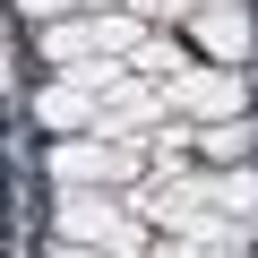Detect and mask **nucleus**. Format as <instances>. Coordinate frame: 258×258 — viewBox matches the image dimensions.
<instances>
[{
	"label": "nucleus",
	"mask_w": 258,
	"mask_h": 258,
	"mask_svg": "<svg viewBox=\"0 0 258 258\" xmlns=\"http://www.w3.org/2000/svg\"><path fill=\"white\" fill-rule=\"evenodd\" d=\"M60 241H69V249H86V241H95V249H112V258H120V249H138V232H129V215H120V207L78 198V189L60 198Z\"/></svg>",
	"instance_id": "f257e3e1"
},
{
	"label": "nucleus",
	"mask_w": 258,
	"mask_h": 258,
	"mask_svg": "<svg viewBox=\"0 0 258 258\" xmlns=\"http://www.w3.org/2000/svg\"><path fill=\"white\" fill-rule=\"evenodd\" d=\"M164 95L198 120H241V78L232 69H181V78H164Z\"/></svg>",
	"instance_id": "f03ea898"
},
{
	"label": "nucleus",
	"mask_w": 258,
	"mask_h": 258,
	"mask_svg": "<svg viewBox=\"0 0 258 258\" xmlns=\"http://www.w3.org/2000/svg\"><path fill=\"white\" fill-rule=\"evenodd\" d=\"M52 172H60L69 189H86V181H120V172H138V147H86V138H69V147H52Z\"/></svg>",
	"instance_id": "7ed1b4c3"
},
{
	"label": "nucleus",
	"mask_w": 258,
	"mask_h": 258,
	"mask_svg": "<svg viewBox=\"0 0 258 258\" xmlns=\"http://www.w3.org/2000/svg\"><path fill=\"white\" fill-rule=\"evenodd\" d=\"M35 120H43V129H86V120L103 129V112H95V86H86V78L43 86V95H35Z\"/></svg>",
	"instance_id": "20e7f679"
},
{
	"label": "nucleus",
	"mask_w": 258,
	"mask_h": 258,
	"mask_svg": "<svg viewBox=\"0 0 258 258\" xmlns=\"http://www.w3.org/2000/svg\"><path fill=\"white\" fill-rule=\"evenodd\" d=\"M198 43L215 60H249V18H241V0H215V9L198 18Z\"/></svg>",
	"instance_id": "39448f33"
},
{
	"label": "nucleus",
	"mask_w": 258,
	"mask_h": 258,
	"mask_svg": "<svg viewBox=\"0 0 258 258\" xmlns=\"http://www.w3.org/2000/svg\"><path fill=\"white\" fill-rule=\"evenodd\" d=\"M164 103H172L164 86H120V95H112V112H103V129H138V120H155Z\"/></svg>",
	"instance_id": "423d86ee"
},
{
	"label": "nucleus",
	"mask_w": 258,
	"mask_h": 258,
	"mask_svg": "<svg viewBox=\"0 0 258 258\" xmlns=\"http://www.w3.org/2000/svg\"><path fill=\"white\" fill-rule=\"evenodd\" d=\"M43 60L78 69V60H103V43H95V26H52V35H43Z\"/></svg>",
	"instance_id": "0eeeda50"
},
{
	"label": "nucleus",
	"mask_w": 258,
	"mask_h": 258,
	"mask_svg": "<svg viewBox=\"0 0 258 258\" xmlns=\"http://www.w3.org/2000/svg\"><path fill=\"white\" fill-rule=\"evenodd\" d=\"M198 147H207L215 164H241V155L258 147V129H249V120H215V129H198Z\"/></svg>",
	"instance_id": "6e6552de"
},
{
	"label": "nucleus",
	"mask_w": 258,
	"mask_h": 258,
	"mask_svg": "<svg viewBox=\"0 0 258 258\" xmlns=\"http://www.w3.org/2000/svg\"><path fill=\"white\" fill-rule=\"evenodd\" d=\"M138 69L147 78H181V43L164 35V43H138Z\"/></svg>",
	"instance_id": "1a4fd4ad"
},
{
	"label": "nucleus",
	"mask_w": 258,
	"mask_h": 258,
	"mask_svg": "<svg viewBox=\"0 0 258 258\" xmlns=\"http://www.w3.org/2000/svg\"><path fill=\"white\" fill-rule=\"evenodd\" d=\"M95 43L103 52H138V18H95Z\"/></svg>",
	"instance_id": "9d476101"
},
{
	"label": "nucleus",
	"mask_w": 258,
	"mask_h": 258,
	"mask_svg": "<svg viewBox=\"0 0 258 258\" xmlns=\"http://www.w3.org/2000/svg\"><path fill=\"white\" fill-rule=\"evenodd\" d=\"M18 9H26V18H60L69 0H18Z\"/></svg>",
	"instance_id": "9b49d317"
}]
</instances>
